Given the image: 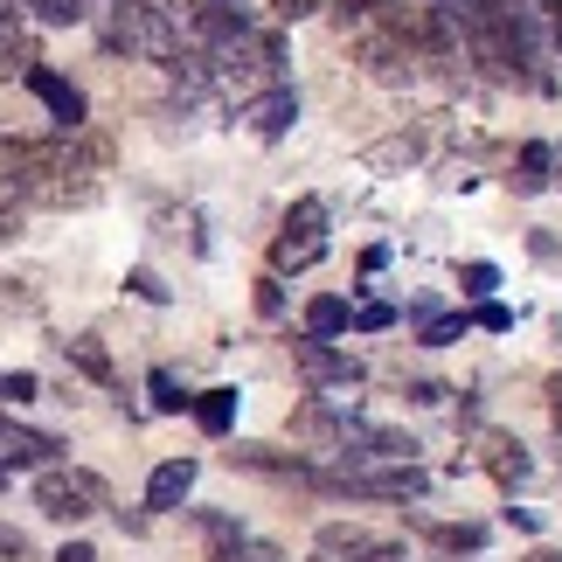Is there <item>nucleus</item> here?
Returning a JSON list of instances; mask_svg holds the SVG:
<instances>
[{"instance_id":"obj_31","label":"nucleus","mask_w":562,"mask_h":562,"mask_svg":"<svg viewBox=\"0 0 562 562\" xmlns=\"http://www.w3.org/2000/svg\"><path fill=\"white\" fill-rule=\"evenodd\" d=\"M14 229H21V223H14V215H0V244H8V236H14Z\"/></svg>"},{"instance_id":"obj_27","label":"nucleus","mask_w":562,"mask_h":562,"mask_svg":"<svg viewBox=\"0 0 562 562\" xmlns=\"http://www.w3.org/2000/svg\"><path fill=\"white\" fill-rule=\"evenodd\" d=\"M389 319H396L389 306H361V313H355V327H389Z\"/></svg>"},{"instance_id":"obj_1","label":"nucleus","mask_w":562,"mask_h":562,"mask_svg":"<svg viewBox=\"0 0 562 562\" xmlns=\"http://www.w3.org/2000/svg\"><path fill=\"white\" fill-rule=\"evenodd\" d=\"M104 49L175 63L181 56V21H175V8H160V0H104Z\"/></svg>"},{"instance_id":"obj_12","label":"nucleus","mask_w":562,"mask_h":562,"mask_svg":"<svg viewBox=\"0 0 562 562\" xmlns=\"http://www.w3.org/2000/svg\"><path fill=\"white\" fill-rule=\"evenodd\" d=\"M549 167H555V146L528 139L521 160H514V188H521V194H542V188H549Z\"/></svg>"},{"instance_id":"obj_25","label":"nucleus","mask_w":562,"mask_h":562,"mask_svg":"<svg viewBox=\"0 0 562 562\" xmlns=\"http://www.w3.org/2000/svg\"><path fill=\"white\" fill-rule=\"evenodd\" d=\"M56 562H98V549H91V542H63Z\"/></svg>"},{"instance_id":"obj_11","label":"nucleus","mask_w":562,"mask_h":562,"mask_svg":"<svg viewBox=\"0 0 562 562\" xmlns=\"http://www.w3.org/2000/svg\"><path fill=\"white\" fill-rule=\"evenodd\" d=\"M292 119H299V98H292V91H265V98L250 104V125H257L265 139H285Z\"/></svg>"},{"instance_id":"obj_4","label":"nucleus","mask_w":562,"mask_h":562,"mask_svg":"<svg viewBox=\"0 0 562 562\" xmlns=\"http://www.w3.org/2000/svg\"><path fill=\"white\" fill-rule=\"evenodd\" d=\"M327 257V202H292V215H285V229H278V244H271V265L278 271H306V265H319Z\"/></svg>"},{"instance_id":"obj_34","label":"nucleus","mask_w":562,"mask_h":562,"mask_svg":"<svg viewBox=\"0 0 562 562\" xmlns=\"http://www.w3.org/2000/svg\"><path fill=\"white\" fill-rule=\"evenodd\" d=\"M188 8H209V0H188Z\"/></svg>"},{"instance_id":"obj_24","label":"nucleus","mask_w":562,"mask_h":562,"mask_svg":"<svg viewBox=\"0 0 562 562\" xmlns=\"http://www.w3.org/2000/svg\"><path fill=\"white\" fill-rule=\"evenodd\" d=\"M271 8H278V21H306L319 0H271Z\"/></svg>"},{"instance_id":"obj_10","label":"nucleus","mask_w":562,"mask_h":562,"mask_svg":"<svg viewBox=\"0 0 562 562\" xmlns=\"http://www.w3.org/2000/svg\"><path fill=\"white\" fill-rule=\"evenodd\" d=\"M480 451H486V472L493 480H528V451H521V438H507V430H480Z\"/></svg>"},{"instance_id":"obj_33","label":"nucleus","mask_w":562,"mask_h":562,"mask_svg":"<svg viewBox=\"0 0 562 562\" xmlns=\"http://www.w3.org/2000/svg\"><path fill=\"white\" fill-rule=\"evenodd\" d=\"M0 493H8V465H0Z\"/></svg>"},{"instance_id":"obj_26","label":"nucleus","mask_w":562,"mask_h":562,"mask_svg":"<svg viewBox=\"0 0 562 562\" xmlns=\"http://www.w3.org/2000/svg\"><path fill=\"white\" fill-rule=\"evenodd\" d=\"M278 306H285V292H278L271 278H265V285H257V313H278Z\"/></svg>"},{"instance_id":"obj_32","label":"nucleus","mask_w":562,"mask_h":562,"mask_svg":"<svg viewBox=\"0 0 562 562\" xmlns=\"http://www.w3.org/2000/svg\"><path fill=\"white\" fill-rule=\"evenodd\" d=\"M382 562H409V555H403V549H389V555H382Z\"/></svg>"},{"instance_id":"obj_13","label":"nucleus","mask_w":562,"mask_h":562,"mask_svg":"<svg viewBox=\"0 0 562 562\" xmlns=\"http://www.w3.org/2000/svg\"><path fill=\"white\" fill-rule=\"evenodd\" d=\"M194 424H202L209 438H223L236 424V389H202V396H194Z\"/></svg>"},{"instance_id":"obj_16","label":"nucleus","mask_w":562,"mask_h":562,"mask_svg":"<svg viewBox=\"0 0 562 562\" xmlns=\"http://www.w3.org/2000/svg\"><path fill=\"white\" fill-rule=\"evenodd\" d=\"M29 14L42 21V29H77V21H83V0H29Z\"/></svg>"},{"instance_id":"obj_18","label":"nucleus","mask_w":562,"mask_h":562,"mask_svg":"<svg viewBox=\"0 0 562 562\" xmlns=\"http://www.w3.org/2000/svg\"><path fill=\"white\" fill-rule=\"evenodd\" d=\"M14 70H21V77H29V70H35V42H29V35H14V42H0V77H14Z\"/></svg>"},{"instance_id":"obj_28","label":"nucleus","mask_w":562,"mask_h":562,"mask_svg":"<svg viewBox=\"0 0 562 562\" xmlns=\"http://www.w3.org/2000/svg\"><path fill=\"white\" fill-rule=\"evenodd\" d=\"M29 8V0H0V29H14V14Z\"/></svg>"},{"instance_id":"obj_5","label":"nucleus","mask_w":562,"mask_h":562,"mask_svg":"<svg viewBox=\"0 0 562 562\" xmlns=\"http://www.w3.org/2000/svg\"><path fill=\"white\" fill-rule=\"evenodd\" d=\"M292 369H299V382H306L313 396H327V389H355V382H361V361L340 355V348H327V340H313V334L292 348Z\"/></svg>"},{"instance_id":"obj_21","label":"nucleus","mask_w":562,"mask_h":562,"mask_svg":"<svg viewBox=\"0 0 562 562\" xmlns=\"http://www.w3.org/2000/svg\"><path fill=\"white\" fill-rule=\"evenodd\" d=\"M35 389H42V382H35L29 369H21V375H0V403H29Z\"/></svg>"},{"instance_id":"obj_6","label":"nucleus","mask_w":562,"mask_h":562,"mask_svg":"<svg viewBox=\"0 0 562 562\" xmlns=\"http://www.w3.org/2000/svg\"><path fill=\"white\" fill-rule=\"evenodd\" d=\"M56 451L63 438H49V430H35V424H14V417H0V465L21 472V465H56Z\"/></svg>"},{"instance_id":"obj_15","label":"nucleus","mask_w":562,"mask_h":562,"mask_svg":"<svg viewBox=\"0 0 562 562\" xmlns=\"http://www.w3.org/2000/svg\"><path fill=\"white\" fill-rule=\"evenodd\" d=\"M63 355H70V361H77V369H83V375H91V382H112V375H119V369H112V355H104V348H98V340H91V334H77V340H63Z\"/></svg>"},{"instance_id":"obj_23","label":"nucleus","mask_w":562,"mask_h":562,"mask_svg":"<svg viewBox=\"0 0 562 562\" xmlns=\"http://www.w3.org/2000/svg\"><path fill=\"white\" fill-rule=\"evenodd\" d=\"M125 285H133L139 299H154V306H160V299H167V285H160V278H154V271H133V278H125Z\"/></svg>"},{"instance_id":"obj_17","label":"nucleus","mask_w":562,"mask_h":562,"mask_svg":"<svg viewBox=\"0 0 562 562\" xmlns=\"http://www.w3.org/2000/svg\"><path fill=\"white\" fill-rule=\"evenodd\" d=\"M146 389H154V409H194V396H181L175 369H154V375H146Z\"/></svg>"},{"instance_id":"obj_8","label":"nucleus","mask_w":562,"mask_h":562,"mask_svg":"<svg viewBox=\"0 0 562 562\" xmlns=\"http://www.w3.org/2000/svg\"><path fill=\"white\" fill-rule=\"evenodd\" d=\"M396 542H382L369 528H348V521H327L319 528V555H348V562H382Z\"/></svg>"},{"instance_id":"obj_3","label":"nucleus","mask_w":562,"mask_h":562,"mask_svg":"<svg viewBox=\"0 0 562 562\" xmlns=\"http://www.w3.org/2000/svg\"><path fill=\"white\" fill-rule=\"evenodd\" d=\"M313 486L361 493V501H424L430 472L417 459H409V465H340V472H313Z\"/></svg>"},{"instance_id":"obj_20","label":"nucleus","mask_w":562,"mask_h":562,"mask_svg":"<svg viewBox=\"0 0 562 562\" xmlns=\"http://www.w3.org/2000/svg\"><path fill=\"white\" fill-rule=\"evenodd\" d=\"M29 555H35V542H29L21 528H8V521H0V562H29Z\"/></svg>"},{"instance_id":"obj_29","label":"nucleus","mask_w":562,"mask_h":562,"mask_svg":"<svg viewBox=\"0 0 562 562\" xmlns=\"http://www.w3.org/2000/svg\"><path fill=\"white\" fill-rule=\"evenodd\" d=\"M549 42H555V63H562V0H555V21H549Z\"/></svg>"},{"instance_id":"obj_7","label":"nucleus","mask_w":562,"mask_h":562,"mask_svg":"<svg viewBox=\"0 0 562 562\" xmlns=\"http://www.w3.org/2000/svg\"><path fill=\"white\" fill-rule=\"evenodd\" d=\"M29 91L56 112L63 133H83V112H91V104H83V91H77L70 77H56V70H42V63H35V70H29Z\"/></svg>"},{"instance_id":"obj_19","label":"nucleus","mask_w":562,"mask_h":562,"mask_svg":"<svg viewBox=\"0 0 562 562\" xmlns=\"http://www.w3.org/2000/svg\"><path fill=\"white\" fill-rule=\"evenodd\" d=\"M493 285H501V271H493V265H459V292L465 299H486Z\"/></svg>"},{"instance_id":"obj_9","label":"nucleus","mask_w":562,"mask_h":562,"mask_svg":"<svg viewBox=\"0 0 562 562\" xmlns=\"http://www.w3.org/2000/svg\"><path fill=\"white\" fill-rule=\"evenodd\" d=\"M188 493H194V459H167V465H154V480H146V507L175 514Z\"/></svg>"},{"instance_id":"obj_30","label":"nucleus","mask_w":562,"mask_h":562,"mask_svg":"<svg viewBox=\"0 0 562 562\" xmlns=\"http://www.w3.org/2000/svg\"><path fill=\"white\" fill-rule=\"evenodd\" d=\"M528 562H562V549H535V555H528Z\"/></svg>"},{"instance_id":"obj_14","label":"nucleus","mask_w":562,"mask_h":562,"mask_svg":"<svg viewBox=\"0 0 562 562\" xmlns=\"http://www.w3.org/2000/svg\"><path fill=\"white\" fill-rule=\"evenodd\" d=\"M348 319H355V313H348V299L319 292L313 306H306V334H313V340H334V334H348Z\"/></svg>"},{"instance_id":"obj_22","label":"nucleus","mask_w":562,"mask_h":562,"mask_svg":"<svg viewBox=\"0 0 562 562\" xmlns=\"http://www.w3.org/2000/svg\"><path fill=\"white\" fill-rule=\"evenodd\" d=\"M438 542H445V549H480L486 535H480V528H438Z\"/></svg>"},{"instance_id":"obj_2","label":"nucleus","mask_w":562,"mask_h":562,"mask_svg":"<svg viewBox=\"0 0 562 562\" xmlns=\"http://www.w3.org/2000/svg\"><path fill=\"white\" fill-rule=\"evenodd\" d=\"M35 507L49 514V521H91V514L112 507V486L83 465H42L35 472Z\"/></svg>"}]
</instances>
